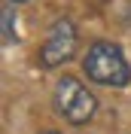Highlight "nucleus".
I'll return each mask as SVG.
<instances>
[{
    "mask_svg": "<svg viewBox=\"0 0 131 134\" xmlns=\"http://www.w3.org/2000/svg\"><path fill=\"white\" fill-rule=\"evenodd\" d=\"M43 134H61V131H43Z\"/></svg>",
    "mask_w": 131,
    "mask_h": 134,
    "instance_id": "423d86ee",
    "label": "nucleus"
},
{
    "mask_svg": "<svg viewBox=\"0 0 131 134\" xmlns=\"http://www.w3.org/2000/svg\"><path fill=\"white\" fill-rule=\"evenodd\" d=\"M0 25H3V46H15V43H18V34H15V9H12V3L3 6Z\"/></svg>",
    "mask_w": 131,
    "mask_h": 134,
    "instance_id": "20e7f679",
    "label": "nucleus"
},
{
    "mask_svg": "<svg viewBox=\"0 0 131 134\" xmlns=\"http://www.w3.org/2000/svg\"><path fill=\"white\" fill-rule=\"evenodd\" d=\"M82 70L98 85H128L131 79V67L125 61L122 49L107 40H98L89 46L85 58H82Z\"/></svg>",
    "mask_w": 131,
    "mask_h": 134,
    "instance_id": "f257e3e1",
    "label": "nucleus"
},
{
    "mask_svg": "<svg viewBox=\"0 0 131 134\" xmlns=\"http://www.w3.org/2000/svg\"><path fill=\"white\" fill-rule=\"evenodd\" d=\"M6 3H28V0H6Z\"/></svg>",
    "mask_w": 131,
    "mask_h": 134,
    "instance_id": "39448f33",
    "label": "nucleus"
},
{
    "mask_svg": "<svg viewBox=\"0 0 131 134\" xmlns=\"http://www.w3.org/2000/svg\"><path fill=\"white\" fill-rule=\"evenodd\" d=\"M73 52H76V25L70 18H58L46 34V43L40 46V64L46 70H55L73 58Z\"/></svg>",
    "mask_w": 131,
    "mask_h": 134,
    "instance_id": "7ed1b4c3",
    "label": "nucleus"
},
{
    "mask_svg": "<svg viewBox=\"0 0 131 134\" xmlns=\"http://www.w3.org/2000/svg\"><path fill=\"white\" fill-rule=\"evenodd\" d=\"M55 110L70 125H85V122H91L95 110H98V98L76 76H61L55 85Z\"/></svg>",
    "mask_w": 131,
    "mask_h": 134,
    "instance_id": "f03ea898",
    "label": "nucleus"
}]
</instances>
